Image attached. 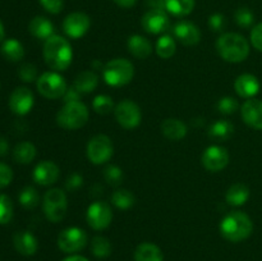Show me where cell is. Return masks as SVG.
I'll list each match as a JSON object with an SVG mask.
<instances>
[{
    "instance_id": "cell-1",
    "label": "cell",
    "mask_w": 262,
    "mask_h": 261,
    "mask_svg": "<svg viewBox=\"0 0 262 261\" xmlns=\"http://www.w3.org/2000/svg\"><path fill=\"white\" fill-rule=\"evenodd\" d=\"M42 55L49 68L55 72H64L73 60V49L66 37L54 35L43 44Z\"/></svg>"
},
{
    "instance_id": "cell-2",
    "label": "cell",
    "mask_w": 262,
    "mask_h": 261,
    "mask_svg": "<svg viewBox=\"0 0 262 261\" xmlns=\"http://www.w3.org/2000/svg\"><path fill=\"white\" fill-rule=\"evenodd\" d=\"M220 234L223 238L233 243L246 241L253 232L252 219L246 212L230 211L222 219L219 225Z\"/></svg>"
},
{
    "instance_id": "cell-3",
    "label": "cell",
    "mask_w": 262,
    "mask_h": 261,
    "mask_svg": "<svg viewBox=\"0 0 262 261\" xmlns=\"http://www.w3.org/2000/svg\"><path fill=\"white\" fill-rule=\"evenodd\" d=\"M216 50L228 63H242L250 55V42L241 33L225 32L216 40Z\"/></svg>"
},
{
    "instance_id": "cell-4",
    "label": "cell",
    "mask_w": 262,
    "mask_h": 261,
    "mask_svg": "<svg viewBox=\"0 0 262 261\" xmlns=\"http://www.w3.org/2000/svg\"><path fill=\"white\" fill-rule=\"evenodd\" d=\"M135 77V66L125 58H115L107 61L102 68V78L112 87H122L129 83Z\"/></svg>"
},
{
    "instance_id": "cell-5",
    "label": "cell",
    "mask_w": 262,
    "mask_h": 261,
    "mask_svg": "<svg viewBox=\"0 0 262 261\" xmlns=\"http://www.w3.org/2000/svg\"><path fill=\"white\" fill-rule=\"evenodd\" d=\"M89 107L82 101L67 102L59 109L56 114V123L59 127L67 130H76L89 122Z\"/></svg>"
},
{
    "instance_id": "cell-6",
    "label": "cell",
    "mask_w": 262,
    "mask_h": 261,
    "mask_svg": "<svg viewBox=\"0 0 262 261\" xmlns=\"http://www.w3.org/2000/svg\"><path fill=\"white\" fill-rule=\"evenodd\" d=\"M42 210L49 222H61L68 211V199L66 192L60 188L49 189L43 196Z\"/></svg>"
},
{
    "instance_id": "cell-7",
    "label": "cell",
    "mask_w": 262,
    "mask_h": 261,
    "mask_svg": "<svg viewBox=\"0 0 262 261\" xmlns=\"http://www.w3.org/2000/svg\"><path fill=\"white\" fill-rule=\"evenodd\" d=\"M36 87L40 95H42L45 99L56 100L64 96L68 84H67L66 78L59 72L50 71L45 72L38 77L36 81Z\"/></svg>"
},
{
    "instance_id": "cell-8",
    "label": "cell",
    "mask_w": 262,
    "mask_h": 261,
    "mask_svg": "<svg viewBox=\"0 0 262 261\" xmlns=\"http://www.w3.org/2000/svg\"><path fill=\"white\" fill-rule=\"evenodd\" d=\"M89 160L95 165H102L113 158L114 145L109 136L96 135L89 141L86 148Z\"/></svg>"
},
{
    "instance_id": "cell-9",
    "label": "cell",
    "mask_w": 262,
    "mask_h": 261,
    "mask_svg": "<svg viewBox=\"0 0 262 261\" xmlns=\"http://www.w3.org/2000/svg\"><path fill=\"white\" fill-rule=\"evenodd\" d=\"M58 247L64 253L74 255L83 250L89 243V235L86 230L78 227H69L61 230L58 235Z\"/></svg>"
},
{
    "instance_id": "cell-10",
    "label": "cell",
    "mask_w": 262,
    "mask_h": 261,
    "mask_svg": "<svg viewBox=\"0 0 262 261\" xmlns=\"http://www.w3.org/2000/svg\"><path fill=\"white\" fill-rule=\"evenodd\" d=\"M115 119L118 124L124 129H133L141 124L142 120V112L138 104H136L132 100H122L115 105L114 109Z\"/></svg>"
},
{
    "instance_id": "cell-11",
    "label": "cell",
    "mask_w": 262,
    "mask_h": 261,
    "mask_svg": "<svg viewBox=\"0 0 262 261\" xmlns=\"http://www.w3.org/2000/svg\"><path fill=\"white\" fill-rule=\"evenodd\" d=\"M87 224L94 230H104L112 224L113 210L107 202L95 201L87 207Z\"/></svg>"
},
{
    "instance_id": "cell-12",
    "label": "cell",
    "mask_w": 262,
    "mask_h": 261,
    "mask_svg": "<svg viewBox=\"0 0 262 261\" xmlns=\"http://www.w3.org/2000/svg\"><path fill=\"white\" fill-rule=\"evenodd\" d=\"M141 26L151 35H161L170 27V19L166 10L148 9L141 18Z\"/></svg>"
},
{
    "instance_id": "cell-13",
    "label": "cell",
    "mask_w": 262,
    "mask_h": 261,
    "mask_svg": "<svg viewBox=\"0 0 262 261\" xmlns=\"http://www.w3.org/2000/svg\"><path fill=\"white\" fill-rule=\"evenodd\" d=\"M201 163L206 170L217 173L227 168V165L229 164V153L223 146L211 145L202 154Z\"/></svg>"
},
{
    "instance_id": "cell-14",
    "label": "cell",
    "mask_w": 262,
    "mask_h": 261,
    "mask_svg": "<svg viewBox=\"0 0 262 261\" xmlns=\"http://www.w3.org/2000/svg\"><path fill=\"white\" fill-rule=\"evenodd\" d=\"M91 19L83 12H73L67 15L63 20V31L69 38L78 40L89 32Z\"/></svg>"
},
{
    "instance_id": "cell-15",
    "label": "cell",
    "mask_w": 262,
    "mask_h": 261,
    "mask_svg": "<svg viewBox=\"0 0 262 261\" xmlns=\"http://www.w3.org/2000/svg\"><path fill=\"white\" fill-rule=\"evenodd\" d=\"M35 97L32 91L27 87H17L9 97V107L17 115H26L32 110Z\"/></svg>"
},
{
    "instance_id": "cell-16",
    "label": "cell",
    "mask_w": 262,
    "mask_h": 261,
    "mask_svg": "<svg viewBox=\"0 0 262 261\" xmlns=\"http://www.w3.org/2000/svg\"><path fill=\"white\" fill-rule=\"evenodd\" d=\"M174 38L184 46H194L201 40V31L191 20H179L173 27Z\"/></svg>"
},
{
    "instance_id": "cell-17",
    "label": "cell",
    "mask_w": 262,
    "mask_h": 261,
    "mask_svg": "<svg viewBox=\"0 0 262 261\" xmlns=\"http://www.w3.org/2000/svg\"><path fill=\"white\" fill-rule=\"evenodd\" d=\"M60 177V169L54 161L42 160L35 166L32 173L33 181L40 186H51Z\"/></svg>"
},
{
    "instance_id": "cell-18",
    "label": "cell",
    "mask_w": 262,
    "mask_h": 261,
    "mask_svg": "<svg viewBox=\"0 0 262 261\" xmlns=\"http://www.w3.org/2000/svg\"><path fill=\"white\" fill-rule=\"evenodd\" d=\"M242 119L248 127L262 130V100L248 99L241 106Z\"/></svg>"
},
{
    "instance_id": "cell-19",
    "label": "cell",
    "mask_w": 262,
    "mask_h": 261,
    "mask_svg": "<svg viewBox=\"0 0 262 261\" xmlns=\"http://www.w3.org/2000/svg\"><path fill=\"white\" fill-rule=\"evenodd\" d=\"M261 83L256 76L251 73H243L234 81V90L238 96L243 99H253L260 92Z\"/></svg>"
},
{
    "instance_id": "cell-20",
    "label": "cell",
    "mask_w": 262,
    "mask_h": 261,
    "mask_svg": "<svg viewBox=\"0 0 262 261\" xmlns=\"http://www.w3.org/2000/svg\"><path fill=\"white\" fill-rule=\"evenodd\" d=\"M13 245L18 253L23 256H32L38 250V241L30 230H19L13 235Z\"/></svg>"
},
{
    "instance_id": "cell-21",
    "label": "cell",
    "mask_w": 262,
    "mask_h": 261,
    "mask_svg": "<svg viewBox=\"0 0 262 261\" xmlns=\"http://www.w3.org/2000/svg\"><path fill=\"white\" fill-rule=\"evenodd\" d=\"M127 48L130 55L140 60H145L152 54V44L142 35L129 36L127 41Z\"/></svg>"
},
{
    "instance_id": "cell-22",
    "label": "cell",
    "mask_w": 262,
    "mask_h": 261,
    "mask_svg": "<svg viewBox=\"0 0 262 261\" xmlns=\"http://www.w3.org/2000/svg\"><path fill=\"white\" fill-rule=\"evenodd\" d=\"M28 31H30L33 37L43 41L55 35L53 22L46 17H43V15H37V17L32 18L30 25H28Z\"/></svg>"
},
{
    "instance_id": "cell-23",
    "label": "cell",
    "mask_w": 262,
    "mask_h": 261,
    "mask_svg": "<svg viewBox=\"0 0 262 261\" xmlns=\"http://www.w3.org/2000/svg\"><path fill=\"white\" fill-rule=\"evenodd\" d=\"M161 132L168 140L181 141L187 136L188 128L186 123L178 118H168L161 123Z\"/></svg>"
},
{
    "instance_id": "cell-24",
    "label": "cell",
    "mask_w": 262,
    "mask_h": 261,
    "mask_svg": "<svg viewBox=\"0 0 262 261\" xmlns=\"http://www.w3.org/2000/svg\"><path fill=\"white\" fill-rule=\"evenodd\" d=\"M250 188L245 183H234L228 188L225 201L230 206H243L250 199Z\"/></svg>"
},
{
    "instance_id": "cell-25",
    "label": "cell",
    "mask_w": 262,
    "mask_h": 261,
    "mask_svg": "<svg viewBox=\"0 0 262 261\" xmlns=\"http://www.w3.org/2000/svg\"><path fill=\"white\" fill-rule=\"evenodd\" d=\"M135 261H164L163 251L152 242H143L135 251Z\"/></svg>"
},
{
    "instance_id": "cell-26",
    "label": "cell",
    "mask_w": 262,
    "mask_h": 261,
    "mask_svg": "<svg viewBox=\"0 0 262 261\" xmlns=\"http://www.w3.org/2000/svg\"><path fill=\"white\" fill-rule=\"evenodd\" d=\"M73 86L81 94H91L99 86V76L94 71H83L77 74Z\"/></svg>"
},
{
    "instance_id": "cell-27",
    "label": "cell",
    "mask_w": 262,
    "mask_h": 261,
    "mask_svg": "<svg viewBox=\"0 0 262 261\" xmlns=\"http://www.w3.org/2000/svg\"><path fill=\"white\" fill-rule=\"evenodd\" d=\"M234 133V125L230 120L219 119L212 123L209 128V137L211 140L223 142V141L229 140Z\"/></svg>"
},
{
    "instance_id": "cell-28",
    "label": "cell",
    "mask_w": 262,
    "mask_h": 261,
    "mask_svg": "<svg viewBox=\"0 0 262 261\" xmlns=\"http://www.w3.org/2000/svg\"><path fill=\"white\" fill-rule=\"evenodd\" d=\"M0 53H2V55L7 60L14 61L15 63V61H19L23 59V56H25V48L15 38H8V40L3 41Z\"/></svg>"
},
{
    "instance_id": "cell-29",
    "label": "cell",
    "mask_w": 262,
    "mask_h": 261,
    "mask_svg": "<svg viewBox=\"0 0 262 261\" xmlns=\"http://www.w3.org/2000/svg\"><path fill=\"white\" fill-rule=\"evenodd\" d=\"M36 154H37L36 146L32 142L23 141L18 143L13 150V159L18 164H30L35 160Z\"/></svg>"
},
{
    "instance_id": "cell-30",
    "label": "cell",
    "mask_w": 262,
    "mask_h": 261,
    "mask_svg": "<svg viewBox=\"0 0 262 261\" xmlns=\"http://www.w3.org/2000/svg\"><path fill=\"white\" fill-rule=\"evenodd\" d=\"M165 10L176 17H186L194 9L196 0H164Z\"/></svg>"
},
{
    "instance_id": "cell-31",
    "label": "cell",
    "mask_w": 262,
    "mask_h": 261,
    "mask_svg": "<svg viewBox=\"0 0 262 261\" xmlns=\"http://www.w3.org/2000/svg\"><path fill=\"white\" fill-rule=\"evenodd\" d=\"M155 51L161 59H170L177 51L176 38L170 35H161L156 41Z\"/></svg>"
},
{
    "instance_id": "cell-32",
    "label": "cell",
    "mask_w": 262,
    "mask_h": 261,
    "mask_svg": "<svg viewBox=\"0 0 262 261\" xmlns=\"http://www.w3.org/2000/svg\"><path fill=\"white\" fill-rule=\"evenodd\" d=\"M136 196L125 188H118L112 194V204L119 210H128L135 205Z\"/></svg>"
},
{
    "instance_id": "cell-33",
    "label": "cell",
    "mask_w": 262,
    "mask_h": 261,
    "mask_svg": "<svg viewBox=\"0 0 262 261\" xmlns=\"http://www.w3.org/2000/svg\"><path fill=\"white\" fill-rule=\"evenodd\" d=\"M112 242L106 237L96 235L91 241V252L97 258H106L112 253Z\"/></svg>"
},
{
    "instance_id": "cell-34",
    "label": "cell",
    "mask_w": 262,
    "mask_h": 261,
    "mask_svg": "<svg viewBox=\"0 0 262 261\" xmlns=\"http://www.w3.org/2000/svg\"><path fill=\"white\" fill-rule=\"evenodd\" d=\"M18 201H19V204L25 209L32 210L40 204V194H38L37 189L31 186H27L20 191L19 196H18Z\"/></svg>"
},
{
    "instance_id": "cell-35",
    "label": "cell",
    "mask_w": 262,
    "mask_h": 261,
    "mask_svg": "<svg viewBox=\"0 0 262 261\" xmlns=\"http://www.w3.org/2000/svg\"><path fill=\"white\" fill-rule=\"evenodd\" d=\"M92 109L100 115H107L114 112L115 105L109 95H97L92 101Z\"/></svg>"
},
{
    "instance_id": "cell-36",
    "label": "cell",
    "mask_w": 262,
    "mask_h": 261,
    "mask_svg": "<svg viewBox=\"0 0 262 261\" xmlns=\"http://www.w3.org/2000/svg\"><path fill=\"white\" fill-rule=\"evenodd\" d=\"M14 206L9 196L0 193V224H8L13 219Z\"/></svg>"
},
{
    "instance_id": "cell-37",
    "label": "cell",
    "mask_w": 262,
    "mask_h": 261,
    "mask_svg": "<svg viewBox=\"0 0 262 261\" xmlns=\"http://www.w3.org/2000/svg\"><path fill=\"white\" fill-rule=\"evenodd\" d=\"M234 19L237 25L242 28H250L252 27L253 22H255V15H253L252 10L248 9L246 7H241L235 10Z\"/></svg>"
},
{
    "instance_id": "cell-38",
    "label": "cell",
    "mask_w": 262,
    "mask_h": 261,
    "mask_svg": "<svg viewBox=\"0 0 262 261\" xmlns=\"http://www.w3.org/2000/svg\"><path fill=\"white\" fill-rule=\"evenodd\" d=\"M104 178L107 184L113 187H118L123 182L124 174L118 165H107L104 170Z\"/></svg>"
},
{
    "instance_id": "cell-39",
    "label": "cell",
    "mask_w": 262,
    "mask_h": 261,
    "mask_svg": "<svg viewBox=\"0 0 262 261\" xmlns=\"http://www.w3.org/2000/svg\"><path fill=\"white\" fill-rule=\"evenodd\" d=\"M239 107L238 101L232 96H224L219 100L217 102V110L224 115H230L235 113Z\"/></svg>"
},
{
    "instance_id": "cell-40",
    "label": "cell",
    "mask_w": 262,
    "mask_h": 261,
    "mask_svg": "<svg viewBox=\"0 0 262 261\" xmlns=\"http://www.w3.org/2000/svg\"><path fill=\"white\" fill-rule=\"evenodd\" d=\"M18 76L22 79L23 82H30L37 81V68H36L35 64L32 63H25L19 67V71H18Z\"/></svg>"
},
{
    "instance_id": "cell-41",
    "label": "cell",
    "mask_w": 262,
    "mask_h": 261,
    "mask_svg": "<svg viewBox=\"0 0 262 261\" xmlns=\"http://www.w3.org/2000/svg\"><path fill=\"white\" fill-rule=\"evenodd\" d=\"M41 7L50 14H59L64 8V0H38Z\"/></svg>"
},
{
    "instance_id": "cell-42",
    "label": "cell",
    "mask_w": 262,
    "mask_h": 261,
    "mask_svg": "<svg viewBox=\"0 0 262 261\" xmlns=\"http://www.w3.org/2000/svg\"><path fill=\"white\" fill-rule=\"evenodd\" d=\"M13 181V170L9 165L0 163V189L9 186Z\"/></svg>"
},
{
    "instance_id": "cell-43",
    "label": "cell",
    "mask_w": 262,
    "mask_h": 261,
    "mask_svg": "<svg viewBox=\"0 0 262 261\" xmlns=\"http://www.w3.org/2000/svg\"><path fill=\"white\" fill-rule=\"evenodd\" d=\"M251 45L256 49L257 51L262 53V22L256 25L255 27L251 30V36H250Z\"/></svg>"
},
{
    "instance_id": "cell-44",
    "label": "cell",
    "mask_w": 262,
    "mask_h": 261,
    "mask_svg": "<svg viewBox=\"0 0 262 261\" xmlns=\"http://www.w3.org/2000/svg\"><path fill=\"white\" fill-rule=\"evenodd\" d=\"M209 27L214 32H220L225 27V17L220 13H214L209 18Z\"/></svg>"
},
{
    "instance_id": "cell-45",
    "label": "cell",
    "mask_w": 262,
    "mask_h": 261,
    "mask_svg": "<svg viewBox=\"0 0 262 261\" xmlns=\"http://www.w3.org/2000/svg\"><path fill=\"white\" fill-rule=\"evenodd\" d=\"M82 184H83V177L78 173H73L68 177V179H67L66 187L68 191H76V189H78Z\"/></svg>"
},
{
    "instance_id": "cell-46",
    "label": "cell",
    "mask_w": 262,
    "mask_h": 261,
    "mask_svg": "<svg viewBox=\"0 0 262 261\" xmlns=\"http://www.w3.org/2000/svg\"><path fill=\"white\" fill-rule=\"evenodd\" d=\"M81 95L82 94L76 89V87L72 86V87H68V89H67L66 94H64V96L61 97V99H63L64 104H67V102L81 101Z\"/></svg>"
},
{
    "instance_id": "cell-47",
    "label": "cell",
    "mask_w": 262,
    "mask_h": 261,
    "mask_svg": "<svg viewBox=\"0 0 262 261\" xmlns=\"http://www.w3.org/2000/svg\"><path fill=\"white\" fill-rule=\"evenodd\" d=\"M146 4L150 9H163L165 10V2L164 0H146Z\"/></svg>"
},
{
    "instance_id": "cell-48",
    "label": "cell",
    "mask_w": 262,
    "mask_h": 261,
    "mask_svg": "<svg viewBox=\"0 0 262 261\" xmlns=\"http://www.w3.org/2000/svg\"><path fill=\"white\" fill-rule=\"evenodd\" d=\"M113 2H114L118 7L128 9V8H132L133 5L137 3V0H113Z\"/></svg>"
},
{
    "instance_id": "cell-49",
    "label": "cell",
    "mask_w": 262,
    "mask_h": 261,
    "mask_svg": "<svg viewBox=\"0 0 262 261\" xmlns=\"http://www.w3.org/2000/svg\"><path fill=\"white\" fill-rule=\"evenodd\" d=\"M8 151H9V143H8L7 138L0 136V156L7 155Z\"/></svg>"
},
{
    "instance_id": "cell-50",
    "label": "cell",
    "mask_w": 262,
    "mask_h": 261,
    "mask_svg": "<svg viewBox=\"0 0 262 261\" xmlns=\"http://www.w3.org/2000/svg\"><path fill=\"white\" fill-rule=\"evenodd\" d=\"M63 261H89V258H86L84 256H81V255H69L68 257L64 258Z\"/></svg>"
},
{
    "instance_id": "cell-51",
    "label": "cell",
    "mask_w": 262,
    "mask_h": 261,
    "mask_svg": "<svg viewBox=\"0 0 262 261\" xmlns=\"http://www.w3.org/2000/svg\"><path fill=\"white\" fill-rule=\"evenodd\" d=\"M4 37H5L4 25H3V22L0 20V42H3V41H4Z\"/></svg>"
}]
</instances>
